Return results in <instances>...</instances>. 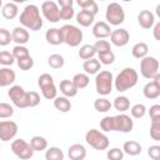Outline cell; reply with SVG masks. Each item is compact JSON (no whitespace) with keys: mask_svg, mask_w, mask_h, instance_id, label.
Wrapping results in <instances>:
<instances>
[{"mask_svg":"<svg viewBox=\"0 0 160 160\" xmlns=\"http://www.w3.org/2000/svg\"><path fill=\"white\" fill-rule=\"evenodd\" d=\"M19 21L22 28L31 31H38L42 28V19L40 16V10L36 5L29 4L24 8L19 16Z\"/></svg>","mask_w":160,"mask_h":160,"instance_id":"6da1fadb","label":"cell"},{"mask_svg":"<svg viewBox=\"0 0 160 160\" xmlns=\"http://www.w3.org/2000/svg\"><path fill=\"white\" fill-rule=\"evenodd\" d=\"M138 79H139V74L135 69L125 68L114 79V86L119 92H124V91L134 88L138 84Z\"/></svg>","mask_w":160,"mask_h":160,"instance_id":"7a4b0ae2","label":"cell"},{"mask_svg":"<svg viewBox=\"0 0 160 160\" xmlns=\"http://www.w3.org/2000/svg\"><path fill=\"white\" fill-rule=\"evenodd\" d=\"M85 141L91 146L94 148L95 150H106L109 148V144H110V140L109 138L100 130L98 129H90L86 131L85 134Z\"/></svg>","mask_w":160,"mask_h":160,"instance_id":"3957f363","label":"cell"},{"mask_svg":"<svg viewBox=\"0 0 160 160\" xmlns=\"http://www.w3.org/2000/svg\"><path fill=\"white\" fill-rule=\"evenodd\" d=\"M112 85H114V76L110 71L108 70H101L96 74L95 76V88L96 92L106 96L112 91Z\"/></svg>","mask_w":160,"mask_h":160,"instance_id":"277c9868","label":"cell"},{"mask_svg":"<svg viewBox=\"0 0 160 160\" xmlns=\"http://www.w3.org/2000/svg\"><path fill=\"white\" fill-rule=\"evenodd\" d=\"M60 29L62 32V40L66 45H69L71 48L80 45V42L82 41V31L80 30V28L71 25V24H66V25L61 26Z\"/></svg>","mask_w":160,"mask_h":160,"instance_id":"5b68a950","label":"cell"},{"mask_svg":"<svg viewBox=\"0 0 160 160\" xmlns=\"http://www.w3.org/2000/svg\"><path fill=\"white\" fill-rule=\"evenodd\" d=\"M105 18H106V21H108L109 25L118 26V25H120L125 21V11H124V9L120 4L110 2L106 6Z\"/></svg>","mask_w":160,"mask_h":160,"instance_id":"8992f818","label":"cell"},{"mask_svg":"<svg viewBox=\"0 0 160 160\" xmlns=\"http://www.w3.org/2000/svg\"><path fill=\"white\" fill-rule=\"evenodd\" d=\"M140 74L145 79H154L159 74V60L154 56H145L140 60Z\"/></svg>","mask_w":160,"mask_h":160,"instance_id":"52a82bcc","label":"cell"},{"mask_svg":"<svg viewBox=\"0 0 160 160\" xmlns=\"http://www.w3.org/2000/svg\"><path fill=\"white\" fill-rule=\"evenodd\" d=\"M8 96L12 101V104L19 108V109H26L29 108L28 105V91L24 90L22 86L20 85H12L10 86L8 91Z\"/></svg>","mask_w":160,"mask_h":160,"instance_id":"ba28073f","label":"cell"},{"mask_svg":"<svg viewBox=\"0 0 160 160\" xmlns=\"http://www.w3.org/2000/svg\"><path fill=\"white\" fill-rule=\"evenodd\" d=\"M11 151L14 152L15 156H18L21 160H29L32 158L34 155V150L30 146V144L28 141H25L24 139H16L11 142Z\"/></svg>","mask_w":160,"mask_h":160,"instance_id":"9c48e42d","label":"cell"},{"mask_svg":"<svg viewBox=\"0 0 160 160\" xmlns=\"http://www.w3.org/2000/svg\"><path fill=\"white\" fill-rule=\"evenodd\" d=\"M132 128H134V121L125 112L112 116V131L130 132Z\"/></svg>","mask_w":160,"mask_h":160,"instance_id":"30bf717a","label":"cell"},{"mask_svg":"<svg viewBox=\"0 0 160 160\" xmlns=\"http://www.w3.org/2000/svg\"><path fill=\"white\" fill-rule=\"evenodd\" d=\"M41 12L44 18L49 22H59L60 21V8L55 1L48 0L41 4Z\"/></svg>","mask_w":160,"mask_h":160,"instance_id":"8fae6325","label":"cell"},{"mask_svg":"<svg viewBox=\"0 0 160 160\" xmlns=\"http://www.w3.org/2000/svg\"><path fill=\"white\" fill-rule=\"evenodd\" d=\"M18 124L12 120H1L0 121V140L1 141H10L18 134Z\"/></svg>","mask_w":160,"mask_h":160,"instance_id":"7c38bea8","label":"cell"},{"mask_svg":"<svg viewBox=\"0 0 160 160\" xmlns=\"http://www.w3.org/2000/svg\"><path fill=\"white\" fill-rule=\"evenodd\" d=\"M142 94L149 100H154L160 96V74H158L154 79H151V81L145 84Z\"/></svg>","mask_w":160,"mask_h":160,"instance_id":"4fadbf2b","label":"cell"},{"mask_svg":"<svg viewBox=\"0 0 160 160\" xmlns=\"http://www.w3.org/2000/svg\"><path fill=\"white\" fill-rule=\"evenodd\" d=\"M130 40V34L126 29H115L111 31L110 34V41L112 45L118 46V48H121V46H125Z\"/></svg>","mask_w":160,"mask_h":160,"instance_id":"5bb4252c","label":"cell"},{"mask_svg":"<svg viewBox=\"0 0 160 160\" xmlns=\"http://www.w3.org/2000/svg\"><path fill=\"white\" fill-rule=\"evenodd\" d=\"M111 31L112 30H111L110 25L106 21H98L92 26V35L96 39H99V40H101V39L104 40V39L109 38L110 34H111Z\"/></svg>","mask_w":160,"mask_h":160,"instance_id":"9a60e30c","label":"cell"},{"mask_svg":"<svg viewBox=\"0 0 160 160\" xmlns=\"http://www.w3.org/2000/svg\"><path fill=\"white\" fill-rule=\"evenodd\" d=\"M138 22L142 29H151L155 24V16L150 10H141L138 15Z\"/></svg>","mask_w":160,"mask_h":160,"instance_id":"2e32d148","label":"cell"},{"mask_svg":"<svg viewBox=\"0 0 160 160\" xmlns=\"http://www.w3.org/2000/svg\"><path fill=\"white\" fill-rule=\"evenodd\" d=\"M16 79V74L10 68H1L0 69V88L12 86Z\"/></svg>","mask_w":160,"mask_h":160,"instance_id":"e0dca14e","label":"cell"},{"mask_svg":"<svg viewBox=\"0 0 160 160\" xmlns=\"http://www.w3.org/2000/svg\"><path fill=\"white\" fill-rule=\"evenodd\" d=\"M11 39L16 42V45H25L30 39V34L25 28L16 26L11 32Z\"/></svg>","mask_w":160,"mask_h":160,"instance_id":"ac0fdd59","label":"cell"},{"mask_svg":"<svg viewBox=\"0 0 160 160\" xmlns=\"http://www.w3.org/2000/svg\"><path fill=\"white\" fill-rule=\"evenodd\" d=\"M68 156L70 160H84L86 158V149L81 144H72L68 149Z\"/></svg>","mask_w":160,"mask_h":160,"instance_id":"d6986e66","label":"cell"},{"mask_svg":"<svg viewBox=\"0 0 160 160\" xmlns=\"http://www.w3.org/2000/svg\"><path fill=\"white\" fill-rule=\"evenodd\" d=\"M45 39L50 45H60L64 42L61 29H58V28H51V29L46 30Z\"/></svg>","mask_w":160,"mask_h":160,"instance_id":"ffe728a7","label":"cell"},{"mask_svg":"<svg viewBox=\"0 0 160 160\" xmlns=\"http://www.w3.org/2000/svg\"><path fill=\"white\" fill-rule=\"evenodd\" d=\"M59 89H60L61 94H62L65 98H68V99L76 96V95H78V91H79V90L75 88V85L72 84V81H71V80H68V79H64V80L60 81Z\"/></svg>","mask_w":160,"mask_h":160,"instance_id":"44dd1931","label":"cell"},{"mask_svg":"<svg viewBox=\"0 0 160 160\" xmlns=\"http://www.w3.org/2000/svg\"><path fill=\"white\" fill-rule=\"evenodd\" d=\"M1 14L6 20H12L19 15V8L15 2H6L1 8Z\"/></svg>","mask_w":160,"mask_h":160,"instance_id":"7402d4cb","label":"cell"},{"mask_svg":"<svg viewBox=\"0 0 160 160\" xmlns=\"http://www.w3.org/2000/svg\"><path fill=\"white\" fill-rule=\"evenodd\" d=\"M82 69L85 71L86 75H94V74H98L101 69V64L99 62L98 59L92 58V59H89V60H85L84 64H82Z\"/></svg>","mask_w":160,"mask_h":160,"instance_id":"603a6c76","label":"cell"},{"mask_svg":"<svg viewBox=\"0 0 160 160\" xmlns=\"http://www.w3.org/2000/svg\"><path fill=\"white\" fill-rule=\"evenodd\" d=\"M121 150L130 156H136V155L141 154V145L135 140H128L124 142Z\"/></svg>","mask_w":160,"mask_h":160,"instance_id":"cb8c5ba5","label":"cell"},{"mask_svg":"<svg viewBox=\"0 0 160 160\" xmlns=\"http://www.w3.org/2000/svg\"><path fill=\"white\" fill-rule=\"evenodd\" d=\"M94 20H95V16H94L91 12L86 11V10H80V11L76 14V21H78V24H79L80 26L88 28V26L92 25Z\"/></svg>","mask_w":160,"mask_h":160,"instance_id":"d4e9b609","label":"cell"},{"mask_svg":"<svg viewBox=\"0 0 160 160\" xmlns=\"http://www.w3.org/2000/svg\"><path fill=\"white\" fill-rule=\"evenodd\" d=\"M148 52H149V46H148L146 42H142V41L136 42L131 48V54H132V56L135 59H140L141 60L142 58L148 56Z\"/></svg>","mask_w":160,"mask_h":160,"instance_id":"484cf974","label":"cell"},{"mask_svg":"<svg viewBox=\"0 0 160 160\" xmlns=\"http://www.w3.org/2000/svg\"><path fill=\"white\" fill-rule=\"evenodd\" d=\"M54 108L60 112H68L71 109V101L65 96H56L54 99Z\"/></svg>","mask_w":160,"mask_h":160,"instance_id":"4316f807","label":"cell"},{"mask_svg":"<svg viewBox=\"0 0 160 160\" xmlns=\"http://www.w3.org/2000/svg\"><path fill=\"white\" fill-rule=\"evenodd\" d=\"M71 81H72V84L75 85V88H76L78 90H81V89H85V88L89 85L90 78H89V75H86L85 72H78V74L74 75V78H72Z\"/></svg>","mask_w":160,"mask_h":160,"instance_id":"83f0119b","label":"cell"},{"mask_svg":"<svg viewBox=\"0 0 160 160\" xmlns=\"http://www.w3.org/2000/svg\"><path fill=\"white\" fill-rule=\"evenodd\" d=\"M112 106L115 108V110H118L120 114H122V112H125L126 110L130 109V100H129L128 96H124V95L118 96V98H115V100L112 102Z\"/></svg>","mask_w":160,"mask_h":160,"instance_id":"f1b7e54d","label":"cell"},{"mask_svg":"<svg viewBox=\"0 0 160 160\" xmlns=\"http://www.w3.org/2000/svg\"><path fill=\"white\" fill-rule=\"evenodd\" d=\"M29 144H30V146L32 148L34 151H42V150L48 149V140L44 136H40V135L32 136Z\"/></svg>","mask_w":160,"mask_h":160,"instance_id":"f546056e","label":"cell"},{"mask_svg":"<svg viewBox=\"0 0 160 160\" xmlns=\"http://www.w3.org/2000/svg\"><path fill=\"white\" fill-rule=\"evenodd\" d=\"M65 155L58 146H50L45 151V160H64Z\"/></svg>","mask_w":160,"mask_h":160,"instance_id":"4dcf8cb0","label":"cell"},{"mask_svg":"<svg viewBox=\"0 0 160 160\" xmlns=\"http://www.w3.org/2000/svg\"><path fill=\"white\" fill-rule=\"evenodd\" d=\"M78 5L81 8V10H86L91 12L94 16L99 12V6L94 0H78Z\"/></svg>","mask_w":160,"mask_h":160,"instance_id":"1f68e13d","label":"cell"},{"mask_svg":"<svg viewBox=\"0 0 160 160\" xmlns=\"http://www.w3.org/2000/svg\"><path fill=\"white\" fill-rule=\"evenodd\" d=\"M95 54H96V51H95L94 46H92V45H90V44H85V45H82V46L80 48L79 52H78L79 58H80V59H82V60L92 59V58L95 56Z\"/></svg>","mask_w":160,"mask_h":160,"instance_id":"d6a6232c","label":"cell"},{"mask_svg":"<svg viewBox=\"0 0 160 160\" xmlns=\"http://www.w3.org/2000/svg\"><path fill=\"white\" fill-rule=\"evenodd\" d=\"M112 104L106 98H99L94 101V108L98 112H108L111 109Z\"/></svg>","mask_w":160,"mask_h":160,"instance_id":"836d02e7","label":"cell"},{"mask_svg":"<svg viewBox=\"0 0 160 160\" xmlns=\"http://www.w3.org/2000/svg\"><path fill=\"white\" fill-rule=\"evenodd\" d=\"M48 64L52 69H61L65 64V60H64L62 55H60V54H51L48 58Z\"/></svg>","mask_w":160,"mask_h":160,"instance_id":"e575fe53","label":"cell"},{"mask_svg":"<svg viewBox=\"0 0 160 160\" xmlns=\"http://www.w3.org/2000/svg\"><path fill=\"white\" fill-rule=\"evenodd\" d=\"M40 90H41L42 96H44L45 99H48V100H52V99H55V98L58 96V89H56L55 84L46 85V86L41 88Z\"/></svg>","mask_w":160,"mask_h":160,"instance_id":"d590c367","label":"cell"},{"mask_svg":"<svg viewBox=\"0 0 160 160\" xmlns=\"http://www.w3.org/2000/svg\"><path fill=\"white\" fill-rule=\"evenodd\" d=\"M146 106L144 105V104H135V105H132L131 106V109H130V114H131V116L132 118H135V119H141V118H144L145 116V114H146Z\"/></svg>","mask_w":160,"mask_h":160,"instance_id":"8d00e7d4","label":"cell"},{"mask_svg":"<svg viewBox=\"0 0 160 160\" xmlns=\"http://www.w3.org/2000/svg\"><path fill=\"white\" fill-rule=\"evenodd\" d=\"M12 55H14L15 60H20V59H24L26 56H30V52L25 45H16L12 49Z\"/></svg>","mask_w":160,"mask_h":160,"instance_id":"74e56055","label":"cell"},{"mask_svg":"<svg viewBox=\"0 0 160 160\" xmlns=\"http://www.w3.org/2000/svg\"><path fill=\"white\" fill-rule=\"evenodd\" d=\"M98 60L102 65H111L115 61V54L111 50L110 51H106V52L98 54Z\"/></svg>","mask_w":160,"mask_h":160,"instance_id":"f35d334b","label":"cell"},{"mask_svg":"<svg viewBox=\"0 0 160 160\" xmlns=\"http://www.w3.org/2000/svg\"><path fill=\"white\" fill-rule=\"evenodd\" d=\"M14 62H15V58H14L12 52L6 51V50L0 51V64L1 65H4L5 68H8V66H11Z\"/></svg>","mask_w":160,"mask_h":160,"instance_id":"ab89813d","label":"cell"},{"mask_svg":"<svg viewBox=\"0 0 160 160\" xmlns=\"http://www.w3.org/2000/svg\"><path fill=\"white\" fill-rule=\"evenodd\" d=\"M150 136L155 141L160 140V119L151 121V124H150Z\"/></svg>","mask_w":160,"mask_h":160,"instance_id":"60d3db41","label":"cell"},{"mask_svg":"<svg viewBox=\"0 0 160 160\" xmlns=\"http://www.w3.org/2000/svg\"><path fill=\"white\" fill-rule=\"evenodd\" d=\"M14 115V108L8 102H0V119H9Z\"/></svg>","mask_w":160,"mask_h":160,"instance_id":"b9f144b4","label":"cell"},{"mask_svg":"<svg viewBox=\"0 0 160 160\" xmlns=\"http://www.w3.org/2000/svg\"><path fill=\"white\" fill-rule=\"evenodd\" d=\"M94 49L96 51V54H101V52H106V51H110L111 50V46H110V42L108 40H98L94 45Z\"/></svg>","mask_w":160,"mask_h":160,"instance_id":"7bdbcfd3","label":"cell"},{"mask_svg":"<svg viewBox=\"0 0 160 160\" xmlns=\"http://www.w3.org/2000/svg\"><path fill=\"white\" fill-rule=\"evenodd\" d=\"M106 158L109 160H122L124 159V151L119 148H112V149L108 150Z\"/></svg>","mask_w":160,"mask_h":160,"instance_id":"ee69618b","label":"cell"},{"mask_svg":"<svg viewBox=\"0 0 160 160\" xmlns=\"http://www.w3.org/2000/svg\"><path fill=\"white\" fill-rule=\"evenodd\" d=\"M16 61H18V66L20 68V70H24V71H28L34 66V60L31 56H26L24 59L16 60Z\"/></svg>","mask_w":160,"mask_h":160,"instance_id":"f6af8a7d","label":"cell"},{"mask_svg":"<svg viewBox=\"0 0 160 160\" xmlns=\"http://www.w3.org/2000/svg\"><path fill=\"white\" fill-rule=\"evenodd\" d=\"M10 41H12L10 31L5 28H0V46H6L10 44Z\"/></svg>","mask_w":160,"mask_h":160,"instance_id":"bcb514c9","label":"cell"},{"mask_svg":"<svg viewBox=\"0 0 160 160\" xmlns=\"http://www.w3.org/2000/svg\"><path fill=\"white\" fill-rule=\"evenodd\" d=\"M40 104V95L36 91H28V105L29 108H35Z\"/></svg>","mask_w":160,"mask_h":160,"instance_id":"7dc6e473","label":"cell"},{"mask_svg":"<svg viewBox=\"0 0 160 160\" xmlns=\"http://www.w3.org/2000/svg\"><path fill=\"white\" fill-rule=\"evenodd\" d=\"M50 84H54V79H52V76H51L50 74L44 72V74H41V75L39 76V79H38V85H39L40 89L44 88V86H46V85H50Z\"/></svg>","mask_w":160,"mask_h":160,"instance_id":"c3c4849f","label":"cell"},{"mask_svg":"<svg viewBox=\"0 0 160 160\" xmlns=\"http://www.w3.org/2000/svg\"><path fill=\"white\" fill-rule=\"evenodd\" d=\"M75 15L74 8L69 6V8H60V19L62 20H71Z\"/></svg>","mask_w":160,"mask_h":160,"instance_id":"681fc988","label":"cell"},{"mask_svg":"<svg viewBox=\"0 0 160 160\" xmlns=\"http://www.w3.org/2000/svg\"><path fill=\"white\" fill-rule=\"evenodd\" d=\"M100 128L102 131H112V116H105L100 121Z\"/></svg>","mask_w":160,"mask_h":160,"instance_id":"f907efd6","label":"cell"},{"mask_svg":"<svg viewBox=\"0 0 160 160\" xmlns=\"http://www.w3.org/2000/svg\"><path fill=\"white\" fill-rule=\"evenodd\" d=\"M148 155L152 160H160V146L159 145H151V146H149Z\"/></svg>","mask_w":160,"mask_h":160,"instance_id":"816d5d0a","label":"cell"},{"mask_svg":"<svg viewBox=\"0 0 160 160\" xmlns=\"http://www.w3.org/2000/svg\"><path fill=\"white\" fill-rule=\"evenodd\" d=\"M149 116H150L151 121L160 119V105L155 104V105L150 106V109H149Z\"/></svg>","mask_w":160,"mask_h":160,"instance_id":"f5cc1de1","label":"cell"},{"mask_svg":"<svg viewBox=\"0 0 160 160\" xmlns=\"http://www.w3.org/2000/svg\"><path fill=\"white\" fill-rule=\"evenodd\" d=\"M154 30H152V35H154V39L160 41V22H156L154 24Z\"/></svg>","mask_w":160,"mask_h":160,"instance_id":"db71d44e","label":"cell"},{"mask_svg":"<svg viewBox=\"0 0 160 160\" xmlns=\"http://www.w3.org/2000/svg\"><path fill=\"white\" fill-rule=\"evenodd\" d=\"M56 4L59 8H69V6H72L74 1L72 0H59Z\"/></svg>","mask_w":160,"mask_h":160,"instance_id":"11a10c76","label":"cell"},{"mask_svg":"<svg viewBox=\"0 0 160 160\" xmlns=\"http://www.w3.org/2000/svg\"><path fill=\"white\" fill-rule=\"evenodd\" d=\"M2 5H4V4H2V1H1V0H0V9H1V8H2Z\"/></svg>","mask_w":160,"mask_h":160,"instance_id":"9f6ffc18","label":"cell"}]
</instances>
